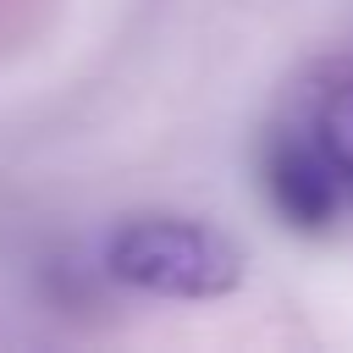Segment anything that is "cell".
I'll return each instance as SVG.
<instances>
[{"label": "cell", "mask_w": 353, "mask_h": 353, "mask_svg": "<svg viewBox=\"0 0 353 353\" xmlns=\"http://www.w3.org/2000/svg\"><path fill=\"white\" fill-rule=\"evenodd\" d=\"M105 270L149 298H226L243 281V248L193 215H132L105 237Z\"/></svg>", "instance_id": "obj_1"}, {"label": "cell", "mask_w": 353, "mask_h": 353, "mask_svg": "<svg viewBox=\"0 0 353 353\" xmlns=\"http://www.w3.org/2000/svg\"><path fill=\"white\" fill-rule=\"evenodd\" d=\"M265 193H270L276 215L298 232H325L347 199L320 132H281L265 149Z\"/></svg>", "instance_id": "obj_2"}, {"label": "cell", "mask_w": 353, "mask_h": 353, "mask_svg": "<svg viewBox=\"0 0 353 353\" xmlns=\"http://www.w3.org/2000/svg\"><path fill=\"white\" fill-rule=\"evenodd\" d=\"M314 132H320V143H325V154H331L347 199H353V77L325 88V99L314 110Z\"/></svg>", "instance_id": "obj_3"}]
</instances>
